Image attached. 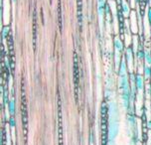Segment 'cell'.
Returning a JSON list of instances; mask_svg holds the SVG:
<instances>
[{"label":"cell","instance_id":"cell-4","mask_svg":"<svg viewBox=\"0 0 151 145\" xmlns=\"http://www.w3.org/2000/svg\"><path fill=\"white\" fill-rule=\"evenodd\" d=\"M107 5V0H96V10L99 16V24L101 33L102 34L104 26V17H106V9Z\"/></svg>","mask_w":151,"mask_h":145},{"label":"cell","instance_id":"cell-11","mask_svg":"<svg viewBox=\"0 0 151 145\" xmlns=\"http://www.w3.org/2000/svg\"><path fill=\"white\" fill-rule=\"evenodd\" d=\"M8 111H9V115H15V98L14 96H11L10 98V100L8 103Z\"/></svg>","mask_w":151,"mask_h":145},{"label":"cell","instance_id":"cell-20","mask_svg":"<svg viewBox=\"0 0 151 145\" xmlns=\"http://www.w3.org/2000/svg\"><path fill=\"white\" fill-rule=\"evenodd\" d=\"M148 2H149V4H151V0H149V1H148Z\"/></svg>","mask_w":151,"mask_h":145},{"label":"cell","instance_id":"cell-7","mask_svg":"<svg viewBox=\"0 0 151 145\" xmlns=\"http://www.w3.org/2000/svg\"><path fill=\"white\" fill-rule=\"evenodd\" d=\"M116 1L121 10V13L124 16V18H128L129 15H130L131 9H132L129 1L128 0H116Z\"/></svg>","mask_w":151,"mask_h":145},{"label":"cell","instance_id":"cell-17","mask_svg":"<svg viewBox=\"0 0 151 145\" xmlns=\"http://www.w3.org/2000/svg\"><path fill=\"white\" fill-rule=\"evenodd\" d=\"M128 1H129V3H130L131 8H132V9H134L135 6H136V0H128Z\"/></svg>","mask_w":151,"mask_h":145},{"label":"cell","instance_id":"cell-15","mask_svg":"<svg viewBox=\"0 0 151 145\" xmlns=\"http://www.w3.org/2000/svg\"><path fill=\"white\" fill-rule=\"evenodd\" d=\"M143 75L146 80H149L151 78V67L146 65V64L143 65Z\"/></svg>","mask_w":151,"mask_h":145},{"label":"cell","instance_id":"cell-19","mask_svg":"<svg viewBox=\"0 0 151 145\" xmlns=\"http://www.w3.org/2000/svg\"><path fill=\"white\" fill-rule=\"evenodd\" d=\"M12 1V5L13 6H15V4H16V2H17V0H11Z\"/></svg>","mask_w":151,"mask_h":145},{"label":"cell","instance_id":"cell-12","mask_svg":"<svg viewBox=\"0 0 151 145\" xmlns=\"http://www.w3.org/2000/svg\"><path fill=\"white\" fill-rule=\"evenodd\" d=\"M144 64L151 67V49L144 48Z\"/></svg>","mask_w":151,"mask_h":145},{"label":"cell","instance_id":"cell-18","mask_svg":"<svg viewBox=\"0 0 151 145\" xmlns=\"http://www.w3.org/2000/svg\"><path fill=\"white\" fill-rule=\"evenodd\" d=\"M147 127L149 128V129H151V120H149V121L147 122Z\"/></svg>","mask_w":151,"mask_h":145},{"label":"cell","instance_id":"cell-8","mask_svg":"<svg viewBox=\"0 0 151 145\" xmlns=\"http://www.w3.org/2000/svg\"><path fill=\"white\" fill-rule=\"evenodd\" d=\"M135 85H136V90L137 93H139L141 96H143V90H144V79L143 76L141 74H136L135 75Z\"/></svg>","mask_w":151,"mask_h":145},{"label":"cell","instance_id":"cell-2","mask_svg":"<svg viewBox=\"0 0 151 145\" xmlns=\"http://www.w3.org/2000/svg\"><path fill=\"white\" fill-rule=\"evenodd\" d=\"M11 0H1V21L4 25H8L11 19Z\"/></svg>","mask_w":151,"mask_h":145},{"label":"cell","instance_id":"cell-5","mask_svg":"<svg viewBox=\"0 0 151 145\" xmlns=\"http://www.w3.org/2000/svg\"><path fill=\"white\" fill-rule=\"evenodd\" d=\"M134 52L131 46L126 47L125 48V61H126V65H127V69L129 71V74L133 72V68H134Z\"/></svg>","mask_w":151,"mask_h":145},{"label":"cell","instance_id":"cell-13","mask_svg":"<svg viewBox=\"0 0 151 145\" xmlns=\"http://www.w3.org/2000/svg\"><path fill=\"white\" fill-rule=\"evenodd\" d=\"M9 33H10V27L8 25H4L3 27H2L1 29V37H2V42L6 41L7 37L9 36Z\"/></svg>","mask_w":151,"mask_h":145},{"label":"cell","instance_id":"cell-9","mask_svg":"<svg viewBox=\"0 0 151 145\" xmlns=\"http://www.w3.org/2000/svg\"><path fill=\"white\" fill-rule=\"evenodd\" d=\"M74 57V77H75V85L77 92L79 90V82H80V75H79V61H78V56L75 54Z\"/></svg>","mask_w":151,"mask_h":145},{"label":"cell","instance_id":"cell-3","mask_svg":"<svg viewBox=\"0 0 151 145\" xmlns=\"http://www.w3.org/2000/svg\"><path fill=\"white\" fill-rule=\"evenodd\" d=\"M21 114H22V122L24 135H27V122H28V111H27V101H26V93H25V85L22 84V103H21Z\"/></svg>","mask_w":151,"mask_h":145},{"label":"cell","instance_id":"cell-14","mask_svg":"<svg viewBox=\"0 0 151 145\" xmlns=\"http://www.w3.org/2000/svg\"><path fill=\"white\" fill-rule=\"evenodd\" d=\"M59 141H60V145H64V142H63V123H62L61 113H60V120H59Z\"/></svg>","mask_w":151,"mask_h":145},{"label":"cell","instance_id":"cell-1","mask_svg":"<svg viewBox=\"0 0 151 145\" xmlns=\"http://www.w3.org/2000/svg\"><path fill=\"white\" fill-rule=\"evenodd\" d=\"M113 48H114V66H115V70L119 69L120 63H121V55L123 54V51H124V42L121 39L120 35H114L113 37Z\"/></svg>","mask_w":151,"mask_h":145},{"label":"cell","instance_id":"cell-10","mask_svg":"<svg viewBox=\"0 0 151 145\" xmlns=\"http://www.w3.org/2000/svg\"><path fill=\"white\" fill-rule=\"evenodd\" d=\"M78 3V19H79L80 25L83 23V0H77Z\"/></svg>","mask_w":151,"mask_h":145},{"label":"cell","instance_id":"cell-6","mask_svg":"<svg viewBox=\"0 0 151 145\" xmlns=\"http://www.w3.org/2000/svg\"><path fill=\"white\" fill-rule=\"evenodd\" d=\"M129 23H130V29L132 34H138L139 33V26H138V17H137V12L132 9L130 15L128 17Z\"/></svg>","mask_w":151,"mask_h":145},{"label":"cell","instance_id":"cell-16","mask_svg":"<svg viewBox=\"0 0 151 145\" xmlns=\"http://www.w3.org/2000/svg\"><path fill=\"white\" fill-rule=\"evenodd\" d=\"M146 7H147V17H148V21H149L150 27H151V6H149V2H148V1H147Z\"/></svg>","mask_w":151,"mask_h":145}]
</instances>
